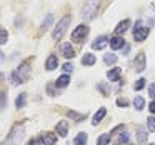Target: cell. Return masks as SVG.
I'll return each instance as SVG.
<instances>
[{
	"label": "cell",
	"instance_id": "1",
	"mask_svg": "<svg viewBox=\"0 0 155 145\" xmlns=\"http://www.w3.org/2000/svg\"><path fill=\"white\" fill-rule=\"evenodd\" d=\"M98 4H100V0H88L87 4L84 5V8H82V17H84L85 20L94 18L95 12H97V8H98Z\"/></svg>",
	"mask_w": 155,
	"mask_h": 145
},
{
	"label": "cell",
	"instance_id": "2",
	"mask_svg": "<svg viewBox=\"0 0 155 145\" xmlns=\"http://www.w3.org/2000/svg\"><path fill=\"white\" fill-rule=\"evenodd\" d=\"M68 24H70V17L68 15H65V17H62V20L57 24V27L54 28V34H52V37L54 38H62L64 37V34H65V30H67V27H68Z\"/></svg>",
	"mask_w": 155,
	"mask_h": 145
},
{
	"label": "cell",
	"instance_id": "3",
	"mask_svg": "<svg viewBox=\"0 0 155 145\" xmlns=\"http://www.w3.org/2000/svg\"><path fill=\"white\" fill-rule=\"evenodd\" d=\"M22 137H24V128H22V127L14 128V130L10 132V135H8V138L2 145H17L18 142L22 140Z\"/></svg>",
	"mask_w": 155,
	"mask_h": 145
},
{
	"label": "cell",
	"instance_id": "4",
	"mask_svg": "<svg viewBox=\"0 0 155 145\" xmlns=\"http://www.w3.org/2000/svg\"><path fill=\"white\" fill-rule=\"evenodd\" d=\"M88 34V27L87 25H78L74 32H72V40L74 42H82V38Z\"/></svg>",
	"mask_w": 155,
	"mask_h": 145
},
{
	"label": "cell",
	"instance_id": "5",
	"mask_svg": "<svg viewBox=\"0 0 155 145\" xmlns=\"http://www.w3.org/2000/svg\"><path fill=\"white\" fill-rule=\"evenodd\" d=\"M148 35V27H138V28H134V37L137 42H143Z\"/></svg>",
	"mask_w": 155,
	"mask_h": 145
},
{
	"label": "cell",
	"instance_id": "6",
	"mask_svg": "<svg viewBox=\"0 0 155 145\" xmlns=\"http://www.w3.org/2000/svg\"><path fill=\"white\" fill-rule=\"evenodd\" d=\"M147 135H148V132L145 127H137V143L138 145L147 143Z\"/></svg>",
	"mask_w": 155,
	"mask_h": 145
},
{
	"label": "cell",
	"instance_id": "7",
	"mask_svg": "<svg viewBox=\"0 0 155 145\" xmlns=\"http://www.w3.org/2000/svg\"><path fill=\"white\" fill-rule=\"evenodd\" d=\"M134 64H135V70L137 72H142L145 68V54H138L137 57H135V60H134Z\"/></svg>",
	"mask_w": 155,
	"mask_h": 145
},
{
	"label": "cell",
	"instance_id": "8",
	"mask_svg": "<svg viewBox=\"0 0 155 145\" xmlns=\"http://www.w3.org/2000/svg\"><path fill=\"white\" fill-rule=\"evenodd\" d=\"M17 74L20 75L22 80H27L28 75H30V65H28V64H22L20 67L17 68Z\"/></svg>",
	"mask_w": 155,
	"mask_h": 145
},
{
	"label": "cell",
	"instance_id": "9",
	"mask_svg": "<svg viewBox=\"0 0 155 145\" xmlns=\"http://www.w3.org/2000/svg\"><path fill=\"white\" fill-rule=\"evenodd\" d=\"M108 44V38L107 37H98L97 40H94V44H92V48L94 50H102V48H105Z\"/></svg>",
	"mask_w": 155,
	"mask_h": 145
},
{
	"label": "cell",
	"instance_id": "10",
	"mask_svg": "<svg viewBox=\"0 0 155 145\" xmlns=\"http://www.w3.org/2000/svg\"><path fill=\"white\" fill-rule=\"evenodd\" d=\"M62 54H64L65 58H74L75 57V50L70 44H64L62 45Z\"/></svg>",
	"mask_w": 155,
	"mask_h": 145
},
{
	"label": "cell",
	"instance_id": "11",
	"mask_svg": "<svg viewBox=\"0 0 155 145\" xmlns=\"http://www.w3.org/2000/svg\"><path fill=\"white\" fill-rule=\"evenodd\" d=\"M57 132H58L60 137H67V133H68V122L67 120L58 122L57 124Z\"/></svg>",
	"mask_w": 155,
	"mask_h": 145
},
{
	"label": "cell",
	"instance_id": "12",
	"mask_svg": "<svg viewBox=\"0 0 155 145\" xmlns=\"http://www.w3.org/2000/svg\"><path fill=\"white\" fill-rule=\"evenodd\" d=\"M120 74H122V68L120 67H115V68H112V70H108L107 77H108V80H110V82H117L118 78H120Z\"/></svg>",
	"mask_w": 155,
	"mask_h": 145
},
{
	"label": "cell",
	"instance_id": "13",
	"mask_svg": "<svg viewBox=\"0 0 155 145\" xmlns=\"http://www.w3.org/2000/svg\"><path fill=\"white\" fill-rule=\"evenodd\" d=\"M58 65V58L57 55H50V57L47 58V62H45V67H47V70H55Z\"/></svg>",
	"mask_w": 155,
	"mask_h": 145
},
{
	"label": "cell",
	"instance_id": "14",
	"mask_svg": "<svg viewBox=\"0 0 155 145\" xmlns=\"http://www.w3.org/2000/svg\"><path fill=\"white\" fill-rule=\"evenodd\" d=\"M55 140H57V137H55L54 133H50V132H45V133L42 135V143L44 145H54Z\"/></svg>",
	"mask_w": 155,
	"mask_h": 145
},
{
	"label": "cell",
	"instance_id": "15",
	"mask_svg": "<svg viewBox=\"0 0 155 145\" xmlns=\"http://www.w3.org/2000/svg\"><path fill=\"white\" fill-rule=\"evenodd\" d=\"M128 27H130V20H124V22H120V24L115 27V34L117 35H120V34H125V32L128 30Z\"/></svg>",
	"mask_w": 155,
	"mask_h": 145
},
{
	"label": "cell",
	"instance_id": "16",
	"mask_svg": "<svg viewBox=\"0 0 155 145\" xmlns=\"http://www.w3.org/2000/svg\"><path fill=\"white\" fill-rule=\"evenodd\" d=\"M68 84H70V77H68L67 74L60 75V77L57 78V82H55V85H57L58 88H64V87H67Z\"/></svg>",
	"mask_w": 155,
	"mask_h": 145
},
{
	"label": "cell",
	"instance_id": "17",
	"mask_svg": "<svg viewBox=\"0 0 155 145\" xmlns=\"http://www.w3.org/2000/svg\"><path fill=\"white\" fill-rule=\"evenodd\" d=\"M124 38L122 37H114V38H110V47L114 48V50H118L120 47H124Z\"/></svg>",
	"mask_w": 155,
	"mask_h": 145
},
{
	"label": "cell",
	"instance_id": "18",
	"mask_svg": "<svg viewBox=\"0 0 155 145\" xmlns=\"http://www.w3.org/2000/svg\"><path fill=\"white\" fill-rule=\"evenodd\" d=\"M95 62H97V58H95L94 54H85L84 57H82V64L87 65V67H90V65H94Z\"/></svg>",
	"mask_w": 155,
	"mask_h": 145
},
{
	"label": "cell",
	"instance_id": "19",
	"mask_svg": "<svg viewBox=\"0 0 155 145\" xmlns=\"http://www.w3.org/2000/svg\"><path fill=\"white\" fill-rule=\"evenodd\" d=\"M105 115H107V110H105V108H100V110H98L97 114L94 115V120H92V125L100 124V122H102V118H104Z\"/></svg>",
	"mask_w": 155,
	"mask_h": 145
},
{
	"label": "cell",
	"instance_id": "20",
	"mask_svg": "<svg viewBox=\"0 0 155 145\" xmlns=\"http://www.w3.org/2000/svg\"><path fill=\"white\" fill-rule=\"evenodd\" d=\"M87 133H85V132H80V133L77 135V137H75V140H74V145H85L87 143Z\"/></svg>",
	"mask_w": 155,
	"mask_h": 145
},
{
	"label": "cell",
	"instance_id": "21",
	"mask_svg": "<svg viewBox=\"0 0 155 145\" xmlns=\"http://www.w3.org/2000/svg\"><path fill=\"white\" fill-rule=\"evenodd\" d=\"M25 100H27V94H25V92H22V94L17 97V100H15L17 108H22V107H24V105H25Z\"/></svg>",
	"mask_w": 155,
	"mask_h": 145
},
{
	"label": "cell",
	"instance_id": "22",
	"mask_svg": "<svg viewBox=\"0 0 155 145\" xmlns=\"http://www.w3.org/2000/svg\"><path fill=\"white\" fill-rule=\"evenodd\" d=\"M134 107H135V110H138V112H140L142 108L145 107L143 98H142V97H135V100H134Z\"/></svg>",
	"mask_w": 155,
	"mask_h": 145
},
{
	"label": "cell",
	"instance_id": "23",
	"mask_svg": "<svg viewBox=\"0 0 155 145\" xmlns=\"http://www.w3.org/2000/svg\"><path fill=\"white\" fill-rule=\"evenodd\" d=\"M108 142H110V133H104V135H100V137H98L97 145H107Z\"/></svg>",
	"mask_w": 155,
	"mask_h": 145
},
{
	"label": "cell",
	"instance_id": "24",
	"mask_svg": "<svg viewBox=\"0 0 155 145\" xmlns=\"http://www.w3.org/2000/svg\"><path fill=\"white\" fill-rule=\"evenodd\" d=\"M104 62L105 64H115L117 62V55H114V54H105V57H104Z\"/></svg>",
	"mask_w": 155,
	"mask_h": 145
},
{
	"label": "cell",
	"instance_id": "25",
	"mask_svg": "<svg viewBox=\"0 0 155 145\" xmlns=\"http://www.w3.org/2000/svg\"><path fill=\"white\" fill-rule=\"evenodd\" d=\"M22 82H24V80H22V78H20V75L17 74V70H15V72H12V84H14V85H20Z\"/></svg>",
	"mask_w": 155,
	"mask_h": 145
},
{
	"label": "cell",
	"instance_id": "26",
	"mask_svg": "<svg viewBox=\"0 0 155 145\" xmlns=\"http://www.w3.org/2000/svg\"><path fill=\"white\" fill-rule=\"evenodd\" d=\"M147 128L150 132H155V117H148L147 118Z\"/></svg>",
	"mask_w": 155,
	"mask_h": 145
},
{
	"label": "cell",
	"instance_id": "27",
	"mask_svg": "<svg viewBox=\"0 0 155 145\" xmlns=\"http://www.w3.org/2000/svg\"><path fill=\"white\" fill-rule=\"evenodd\" d=\"M134 87H135V90H142V88L145 87V78H138V80L135 82Z\"/></svg>",
	"mask_w": 155,
	"mask_h": 145
},
{
	"label": "cell",
	"instance_id": "28",
	"mask_svg": "<svg viewBox=\"0 0 155 145\" xmlns=\"http://www.w3.org/2000/svg\"><path fill=\"white\" fill-rule=\"evenodd\" d=\"M127 142H128V133H120V137H118V140H117V145L127 143Z\"/></svg>",
	"mask_w": 155,
	"mask_h": 145
},
{
	"label": "cell",
	"instance_id": "29",
	"mask_svg": "<svg viewBox=\"0 0 155 145\" xmlns=\"http://www.w3.org/2000/svg\"><path fill=\"white\" fill-rule=\"evenodd\" d=\"M68 117H74V120H77V122L84 120V115H80V114H75L74 110H70V112H68Z\"/></svg>",
	"mask_w": 155,
	"mask_h": 145
},
{
	"label": "cell",
	"instance_id": "30",
	"mask_svg": "<svg viewBox=\"0 0 155 145\" xmlns=\"http://www.w3.org/2000/svg\"><path fill=\"white\" fill-rule=\"evenodd\" d=\"M7 37H8L7 30H4V28H2V32H0V44H2V45H4L5 42H7Z\"/></svg>",
	"mask_w": 155,
	"mask_h": 145
},
{
	"label": "cell",
	"instance_id": "31",
	"mask_svg": "<svg viewBox=\"0 0 155 145\" xmlns=\"http://www.w3.org/2000/svg\"><path fill=\"white\" fill-rule=\"evenodd\" d=\"M62 68H64V72H65V74H70V72L74 70V65H72L70 62H67V64H64V65H62Z\"/></svg>",
	"mask_w": 155,
	"mask_h": 145
},
{
	"label": "cell",
	"instance_id": "32",
	"mask_svg": "<svg viewBox=\"0 0 155 145\" xmlns=\"http://www.w3.org/2000/svg\"><path fill=\"white\" fill-rule=\"evenodd\" d=\"M52 20H54V15H47V18H45V22H44V28H47V27H50V24H52Z\"/></svg>",
	"mask_w": 155,
	"mask_h": 145
},
{
	"label": "cell",
	"instance_id": "33",
	"mask_svg": "<svg viewBox=\"0 0 155 145\" xmlns=\"http://www.w3.org/2000/svg\"><path fill=\"white\" fill-rule=\"evenodd\" d=\"M127 104H128V100H127V98H117V105H118V107H127Z\"/></svg>",
	"mask_w": 155,
	"mask_h": 145
},
{
	"label": "cell",
	"instance_id": "34",
	"mask_svg": "<svg viewBox=\"0 0 155 145\" xmlns=\"http://www.w3.org/2000/svg\"><path fill=\"white\" fill-rule=\"evenodd\" d=\"M148 94H150L152 98H155V84H152L150 87H148Z\"/></svg>",
	"mask_w": 155,
	"mask_h": 145
},
{
	"label": "cell",
	"instance_id": "35",
	"mask_svg": "<svg viewBox=\"0 0 155 145\" xmlns=\"http://www.w3.org/2000/svg\"><path fill=\"white\" fill-rule=\"evenodd\" d=\"M120 130H124V125H118V127H115L114 130L110 132V133H118V132H120Z\"/></svg>",
	"mask_w": 155,
	"mask_h": 145
},
{
	"label": "cell",
	"instance_id": "36",
	"mask_svg": "<svg viewBox=\"0 0 155 145\" xmlns=\"http://www.w3.org/2000/svg\"><path fill=\"white\" fill-rule=\"evenodd\" d=\"M98 88L104 90V95H108V90H107V87H105V84H98Z\"/></svg>",
	"mask_w": 155,
	"mask_h": 145
},
{
	"label": "cell",
	"instance_id": "37",
	"mask_svg": "<svg viewBox=\"0 0 155 145\" xmlns=\"http://www.w3.org/2000/svg\"><path fill=\"white\" fill-rule=\"evenodd\" d=\"M148 108H150V112H152V114H155V100H153V102H150Z\"/></svg>",
	"mask_w": 155,
	"mask_h": 145
},
{
	"label": "cell",
	"instance_id": "38",
	"mask_svg": "<svg viewBox=\"0 0 155 145\" xmlns=\"http://www.w3.org/2000/svg\"><path fill=\"white\" fill-rule=\"evenodd\" d=\"M48 95H55V92H54V87H52V85H48Z\"/></svg>",
	"mask_w": 155,
	"mask_h": 145
},
{
	"label": "cell",
	"instance_id": "39",
	"mask_svg": "<svg viewBox=\"0 0 155 145\" xmlns=\"http://www.w3.org/2000/svg\"><path fill=\"white\" fill-rule=\"evenodd\" d=\"M28 145H37V140H30V142H28Z\"/></svg>",
	"mask_w": 155,
	"mask_h": 145
},
{
	"label": "cell",
	"instance_id": "40",
	"mask_svg": "<svg viewBox=\"0 0 155 145\" xmlns=\"http://www.w3.org/2000/svg\"><path fill=\"white\" fill-rule=\"evenodd\" d=\"M150 145H155V143H150Z\"/></svg>",
	"mask_w": 155,
	"mask_h": 145
}]
</instances>
